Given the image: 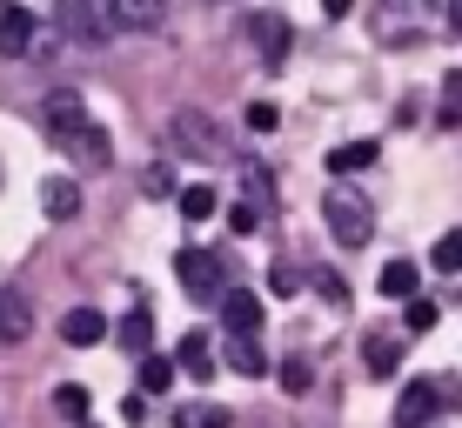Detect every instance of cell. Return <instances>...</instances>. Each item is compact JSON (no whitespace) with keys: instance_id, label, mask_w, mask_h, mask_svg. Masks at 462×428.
Instances as JSON below:
<instances>
[{"instance_id":"cell-29","label":"cell","mask_w":462,"mask_h":428,"mask_svg":"<svg viewBox=\"0 0 462 428\" xmlns=\"http://www.w3.org/2000/svg\"><path fill=\"white\" fill-rule=\"evenodd\" d=\"M282 388H289V395H309V361H301V355L282 361Z\"/></svg>"},{"instance_id":"cell-34","label":"cell","mask_w":462,"mask_h":428,"mask_svg":"<svg viewBox=\"0 0 462 428\" xmlns=\"http://www.w3.org/2000/svg\"><path fill=\"white\" fill-rule=\"evenodd\" d=\"M348 7H356V0H322V14H328V21H342Z\"/></svg>"},{"instance_id":"cell-25","label":"cell","mask_w":462,"mask_h":428,"mask_svg":"<svg viewBox=\"0 0 462 428\" xmlns=\"http://www.w3.org/2000/svg\"><path fill=\"white\" fill-rule=\"evenodd\" d=\"M154 314L148 308H134V314H127V322H121V348H134V355H148V335H154Z\"/></svg>"},{"instance_id":"cell-13","label":"cell","mask_w":462,"mask_h":428,"mask_svg":"<svg viewBox=\"0 0 462 428\" xmlns=\"http://www.w3.org/2000/svg\"><path fill=\"white\" fill-rule=\"evenodd\" d=\"M41 208H47V221H74L81 214V187L68 174H54V181H41Z\"/></svg>"},{"instance_id":"cell-3","label":"cell","mask_w":462,"mask_h":428,"mask_svg":"<svg viewBox=\"0 0 462 428\" xmlns=\"http://www.w3.org/2000/svg\"><path fill=\"white\" fill-rule=\"evenodd\" d=\"M60 34L68 41H88V47H101L107 34H121V21H115V0H60Z\"/></svg>"},{"instance_id":"cell-31","label":"cell","mask_w":462,"mask_h":428,"mask_svg":"<svg viewBox=\"0 0 462 428\" xmlns=\"http://www.w3.org/2000/svg\"><path fill=\"white\" fill-rule=\"evenodd\" d=\"M248 128H254V134H275V128H282V114H275L268 101H254V107H248Z\"/></svg>"},{"instance_id":"cell-14","label":"cell","mask_w":462,"mask_h":428,"mask_svg":"<svg viewBox=\"0 0 462 428\" xmlns=\"http://www.w3.org/2000/svg\"><path fill=\"white\" fill-rule=\"evenodd\" d=\"M174 361H181V375H215V341L208 335H201V328H195V335H181V348H174Z\"/></svg>"},{"instance_id":"cell-8","label":"cell","mask_w":462,"mask_h":428,"mask_svg":"<svg viewBox=\"0 0 462 428\" xmlns=\"http://www.w3.org/2000/svg\"><path fill=\"white\" fill-rule=\"evenodd\" d=\"M168 134H174V141H181V148H195V154H201V161H208V154H221V134H215V121H201V114H195V107H181V114H174V121H168Z\"/></svg>"},{"instance_id":"cell-28","label":"cell","mask_w":462,"mask_h":428,"mask_svg":"<svg viewBox=\"0 0 462 428\" xmlns=\"http://www.w3.org/2000/svg\"><path fill=\"white\" fill-rule=\"evenodd\" d=\"M141 195H154V201L181 195V181H174V168H148V174H141Z\"/></svg>"},{"instance_id":"cell-24","label":"cell","mask_w":462,"mask_h":428,"mask_svg":"<svg viewBox=\"0 0 462 428\" xmlns=\"http://www.w3.org/2000/svg\"><path fill=\"white\" fill-rule=\"evenodd\" d=\"M442 128H462V68L442 74Z\"/></svg>"},{"instance_id":"cell-20","label":"cell","mask_w":462,"mask_h":428,"mask_svg":"<svg viewBox=\"0 0 462 428\" xmlns=\"http://www.w3.org/2000/svg\"><path fill=\"white\" fill-rule=\"evenodd\" d=\"M174 428H228V408H215V402H181V408H174Z\"/></svg>"},{"instance_id":"cell-1","label":"cell","mask_w":462,"mask_h":428,"mask_svg":"<svg viewBox=\"0 0 462 428\" xmlns=\"http://www.w3.org/2000/svg\"><path fill=\"white\" fill-rule=\"evenodd\" d=\"M41 128H47V141H54L68 161H88V168H107V134H101V121L88 114V101L81 94H47L41 101Z\"/></svg>"},{"instance_id":"cell-15","label":"cell","mask_w":462,"mask_h":428,"mask_svg":"<svg viewBox=\"0 0 462 428\" xmlns=\"http://www.w3.org/2000/svg\"><path fill=\"white\" fill-rule=\"evenodd\" d=\"M375 288L389 295V301H416V288H422V268H416V261H389Z\"/></svg>"},{"instance_id":"cell-30","label":"cell","mask_w":462,"mask_h":428,"mask_svg":"<svg viewBox=\"0 0 462 428\" xmlns=\"http://www.w3.org/2000/svg\"><path fill=\"white\" fill-rule=\"evenodd\" d=\"M228 228H235V234H254V228H262V208H254V201H235V208H228Z\"/></svg>"},{"instance_id":"cell-10","label":"cell","mask_w":462,"mask_h":428,"mask_svg":"<svg viewBox=\"0 0 462 428\" xmlns=\"http://www.w3.org/2000/svg\"><path fill=\"white\" fill-rule=\"evenodd\" d=\"M248 41L262 47L268 68H275V60H289V21H282V14H254V21H248Z\"/></svg>"},{"instance_id":"cell-11","label":"cell","mask_w":462,"mask_h":428,"mask_svg":"<svg viewBox=\"0 0 462 428\" xmlns=\"http://www.w3.org/2000/svg\"><path fill=\"white\" fill-rule=\"evenodd\" d=\"M101 335H107L101 308H68V314H60V341H68V348H94Z\"/></svg>"},{"instance_id":"cell-33","label":"cell","mask_w":462,"mask_h":428,"mask_svg":"<svg viewBox=\"0 0 462 428\" xmlns=\"http://www.w3.org/2000/svg\"><path fill=\"white\" fill-rule=\"evenodd\" d=\"M442 21H449V34H462V0H442Z\"/></svg>"},{"instance_id":"cell-17","label":"cell","mask_w":462,"mask_h":428,"mask_svg":"<svg viewBox=\"0 0 462 428\" xmlns=\"http://www.w3.org/2000/svg\"><path fill=\"white\" fill-rule=\"evenodd\" d=\"M362 369H369V375H395V369H402V341H395V335H369V341H362Z\"/></svg>"},{"instance_id":"cell-9","label":"cell","mask_w":462,"mask_h":428,"mask_svg":"<svg viewBox=\"0 0 462 428\" xmlns=\"http://www.w3.org/2000/svg\"><path fill=\"white\" fill-rule=\"evenodd\" d=\"M221 322H228V335H254V328H262V295L254 288H228L221 295Z\"/></svg>"},{"instance_id":"cell-6","label":"cell","mask_w":462,"mask_h":428,"mask_svg":"<svg viewBox=\"0 0 462 428\" xmlns=\"http://www.w3.org/2000/svg\"><path fill=\"white\" fill-rule=\"evenodd\" d=\"M34 41H41V21L21 7V0H0V54L21 60V54H34Z\"/></svg>"},{"instance_id":"cell-21","label":"cell","mask_w":462,"mask_h":428,"mask_svg":"<svg viewBox=\"0 0 462 428\" xmlns=\"http://www.w3.org/2000/svg\"><path fill=\"white\" fill-rule=\"evenodd\" d=\"M429 7H436V0H382V14H389V21H382V34H402V27L422 21Z\"/></svg>"},{"instance_id":"cell-27","label":"cell","mask_w":462,"mask_h":428,"mask_svg":"<svg viewBox=\"0 0 462 428\" xmlns=\"http://www.w3.org/2000/svg\"><path fill=\"white\" fill-rule=\"evenodd\" d=\"M402 322H409V335H429V328H436L442 314H436V301H422V295H416V301L402 308Z\"/></svg>"},{"instance_id":"cell-2","label":"cell","mask_w":462,"mask_h":428,"mask_svg":"<svg viewBox=\"0 0 462 428\" xmlns=\"http://www.w3.org/2000/svg\"><path fill=\"white\" fill-rule=\"evenodd\" d=\"M322 214H328V234H336V248H369V234H375V208L356 195V187H328Z\"/></svg>"},{"instance_id":"cell-16","label":"cell","mask_w":462,"mask_h":428,"mask_svg":"<svg viewBox=\"0 0 462 428\" xmlns=\"http://www.w3.org/2000/svg\"><path fill=\"white\" fill-rule=\"evenodd\" d=\"M221 355H228V369H235V375H254V382L268 375V355H262V341H254V335H235L228 348H221Z\"/></svg>"},{"instance_id":"cell-18","label":"cell","mask_w":462,"mask_h":428,"mask_svg":"<svg viewBox=\"0 0 462 428\" xmlns=\"http://www.w3.org/2000/svg\"><path fill=\"white\" fill-rule=\"evenodd\" d=\"M375 161H382L375 141H342V148L328 154V174H362V168H375Z\"/></svg>"},{"instance_id":"cell-32","label":"cell","mask_w":462,"mask_h":428,"mask_svg":"<svg viewBox=\"0 0 462 428\" xmlns=\"http://www.w3.org/2000/svg\"><path fill=\"white\" fill-rule=\"evenodd\" d=\"M268 288H275V295H295L301 275H295V268H275V275H268Z\"/></svg>"},{"instance_id":"cell-26","label":"cell","mask_w":462,"mask_h":428,"mask_svg":"<svg viewBox=\"0 0 462 428\" xmlns=\"http://www.w3.org/2000/svg\"><path fill=\"white\" fill-rule=\"evenodd\" d=\"M54 408H60L68 422H88V388H81V382H60V388H54Z\"/></svg>"},{"instance_id":"cell-19","label":"cell","mask_w":462,"mask_h":428,"mask_svg":"<svg viewBox=\"0 0 462 428\" xmlns=\"http://www.w3.org/2000/svg\"><path fill=\"white\" fill-rule=\"evenodd\" d=\"M174 375H181V361H174V355H141V395H168Z\"/></svg>"},{"instance_id":"cell-4","label":"cell","mask_w":462,"mask_h":428,"mask_svg":"<svg viewBox=\"0 0 462 428\" xmlns=\"http://www.w3.org/2000/svg\"><path fill=\"white\" fill-rule=\"evenodd\" d=\"M449 402H462L456 388H436V382H409L402 395H395V428H429V422H436Z\"/></svg>"},{"instance_id":"cell-5","label":"cell","mask_w":462,"mask_h":428,"mask_svg":"<svg viewBox=\"0 0 462 428\" xmlns=\"http://www.w3.org/2000/svg\"><path fill=\"white\" fill-rule=\"evenodd\" d=\"M174 268H181V288L195 295V301H208V295H228V288H221V281H228V261L201 255V248H181V255H174Z\"/></svg>"},{"instance_id":"cell-12","label":"cell","mask_w":462,"mask_h":428,"mask_svg":"<svg viewBox=\"0 0 462 428\" xmlns=\"http://www.w3.org/2000/svg\"><path fill=\"white\" fill-rule=\"evenodd\" d=\"M115 21H121V34H154L168 21V7L162 0H115Z\"/></svg>"},{"instance_id":"cell-22","label":"cell","mask_w":462,"mask_h":428,"mask_svg":"<svg viewBox=\"0 0 462 428\" xmlns=\"http://www.w3.org/2000/svg\"><path fill=\"white\" fill-rule=\"evenodd\" d=\"M429 268H436V275H462V228H449L436 248H429Z\"/></svg>"},{"instance_id":"cell-23","label":"cell","mask_w":462,"mask_h":428,"mask_svg":"<svg viewBox=\"0 0 462 428\" xmlns=\"http://www.w3.org/2000/svg\"><path fill=\"white\" fill-rule=\"evenodd\" d=\"M174 201H181V214H188V221H208V214H215V187H208V181L181 187V195H174Z\"/></svg>"},{"instance_id":"cell-7","label":"cell","mask_w":462,"mask_h":428,"mask_svg":"<svg viewBox=\"0 0 462 428\" xmlns=\"http://www.w3.org/2000/svg\"><path fill=\"white\" fill-rule=\"evenodd\" d=\"M34 335V301H27L21 288H14V281H0V341H27Z\"/></svg>"}]
</instances>
